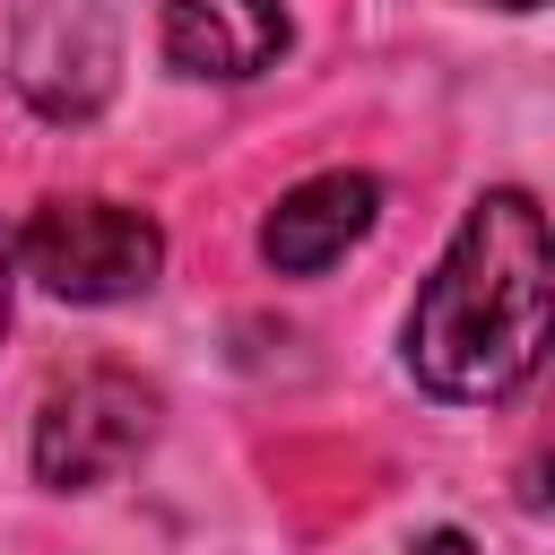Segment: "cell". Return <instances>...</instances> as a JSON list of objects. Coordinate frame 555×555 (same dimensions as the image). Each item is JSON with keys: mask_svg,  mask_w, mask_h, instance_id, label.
I'll return each instance as SVG.
<instances>
[{"mask_svg": "<svg viewBox=\"0 0 555 555\" xmlns=\"http://www.w3.org/2000/svg\"><path fill=\"white\" fill-rule=\"evenodd\" d=\"M546 217L529 191H486L442 269L408 312V373L434 399H503L538 373L546 347Z\"/></svg>", "mask_w": 555, "mask_h": 555, "instance_id": "1", "label": "cell"}, {"mask_svg": "<svg viewBox=\"0 0 555 555\" xmlns=\"http://www.w3.org/2000/svg\"><path fill=\"white\" fill-rule=\"evenodd\" d=\"M17 260L61 304H121V295L156 286L165 234H156V217L121 208V199H43L17 234Z\"/></svg>", "mask_w": 555, "mask_h": 555, "instance_id": "2", "label": "cell"}, {"mask_svg": "<svg viewBox=\"0 0 555 555\" xmlns=\"http://www.w3.org/2000/svg\"><path fill=\"white\" fill-rule=\"evenodd\" d=\"M147 434H156V390L139 373L87 364V373L52 382L35 408V477L61 494H87V486L121 477L147 451Z\"/></svg>", "mask_w": 555, "mask_h": 555, "instance_id": "3", "label": "cell"}, {"mask_svg": "<svg viewBox=\"0 0 555 555\" xmlns=\"http://www.w3.org/2000/svg\"><path fill=\"white\" fill-rule=\"evenodd\" d=\"M17 69V95L35 104V113H52V121H87L104 95H113V61H121V43H113V17L95 9V0H35L26 17H17V52H9Z\"/></svg>", "mask_w": 555, "mask_h": 555, "instance_id": "4", "label": "cell"}, {"mask_svg": "<svg viewBox=\"0 0 555 555\" xmlns=\"http://www.w3.org/2000/svg\"><path fill=\"white\" fill-rule=\"evenodd\" d=\"M373 217H382V182H373V173H312V182H295V191L269 208L260 251H269V269H286V278H321L330 260H347V243L373 234Z\"/></svg>", "mask_w": 555, "mask_h": 555, "instance_id": "5", "label": "cell"}, {"mask_svg": "<svg viewBox=\"0 0 555 555\" xmlns=\"http://www.w3.org/2000/svg\"><path fill=\"white\" fill-rule=\"evenodd\" d=\"M286 52L278 0H165V61L191 78H260Z\"/></svg>", "mask_w": 555, "mask_h": 555, "instance_id": "6", "label": "cell"}, {"mask_svg": "<svg viewBox=\"0 0 555 555\" xmlns=\"http://www.w3.org/2000/svg\"><path fill=\"white\" fill-rule=\"evenodd\" d=\"M399 555H477V538H460V529H425V538H408Z\"/></svg>", "mask_w": 555, "mask_h": 555, "instance_id": "7", "label": "cell"}, {"mask_svg": "<svg viewBox=\"0 0 555 555\" xmlns=\"http://www.w3.org/2000/svg\"><path fill=\"white\" fill-rule=\"evenodd\" d=\"M9 269H17V243L0 234V321H9Z\"/></svg>", "mask_w": 555, "mask_h": 555, "instance_id": "8", "label": "cell"}, {"mask_svg": "<svg viewBox=\"0 0 555 555\" xmlns=\"http://www.w3.org/2000/svg\"><path fill=\"white\" fill-rule=\"evenodd\" d=\"M494 9H538V0H494Z\"/></svg>", "mask_w": 555, "mask_h": 555, "instance_id": "9", "label": "cell"}]
</instances>
